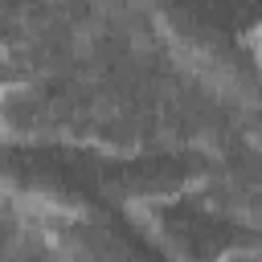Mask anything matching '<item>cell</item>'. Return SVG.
Segmentation results:
<instances>
[{"label": "cell", "mask_w": 262, "mask_h": 262, "mask_svg": "<svg viewBox=\"0 0 262 262\" xmlns=\"http://www.w3.org/2000/svg\"><path fill=\"white\" fill-rule=\"evenodd\" d=\"M160 37L172 53L213 86L254 98L258 94V29L262 12L246 4H172L156 12Z\"/></svg>", "instance_id": "1"}, {"label": "cell", "mask_w": 262, "mask_h": 262, "mask_svg": "<svg viewBox=\"0 0 262 262\" xmlns=\"http://www.w3.org/2000/svg\"><path fill=\"white\" fill-rule=\"evenodd\" d=\"M20 82H25V78L16 74V66H12L8 57H0V111H4V102H8V94H12V90H16ZM4 131H8V127H4V119H0V139H4Z\"/></svg>", "instance_id": "2"}]
</instances>
